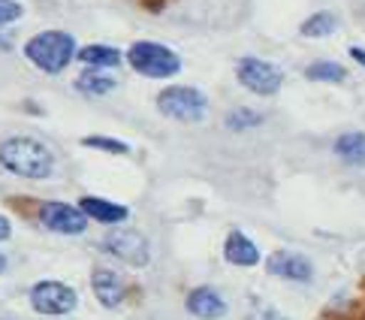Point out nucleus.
Instances as JSON below:
<instances>
[{
	"instance_id": "f257e3e1",
	"label": "nucleus",
	"mask_w": 365,
	"mask_h": 320,
	"mask_svg": "<svg viewBox=\"0 0 365 320\" xmlns=\"http://www.w3.org/2000/svg\"><path fill=\"white\" fill-rule=\"evenodd\" d=\"M0 166L19 178L46 182L55 175V155L34 136H9L0 143Z\"/></svg>"
},
{
	"instance_id": "f03ea898",
	"label": "nucleus",
	"mask_w": 365,
	"mask_h": 320,
	"mask_svg": "<svg viewBox=\"0 0 365 320\" xmlns=\"http://www.w3.org/2000/svg\"><path fill=\"white\" fill-rule=\"evenodd\" d=\"M76 40L67 31H43L28 40L24 46V58H28L36 70H43L48 76H58L70 67V61L76 58Z\"/></svg>"
},
{
	"instance_id": "7ed1b4c3",
	"label": "nucleus",
	"mask_w": 365,
	"mask_h": 320,
	"mask_svg": "<svg viewBox=\"0 0 365 320\" xmlns=\"http://www.w3.org/2000/svg\"><path fill=\"white\" fill-rule=\"evenodd\" d=\"M127 63L145 79H169L181 70V58L163 43L139 40L127 48Z\"/></svg>"
},
{
	"instance_id": "20e7f679",
	"label": "nucleus",
	"mask_w": 365,
	"mask_h": 320,
	"mask_svg": "<svg viewBox=\"0 0 365 320\" xmlns=\"http://www.w3.org/2000/svg\"><path fill=\"white\" fill-rule=\"evenodd\" d=\"M158 112L169 121L197 124L205 118L208 100L202 91H197V88H190V85H169L158 94Z\"/></svg>"
},
{
	"instance_id": "39448f33",
	"label": "nucleus",
	"mask_w": 365,
	"mask_h": 320,
	"mask_svg": "<svg viewBox=\"0 0 365 320\" xmlns=\"http://www.w3.org/2000/svg\"><path fill=\"white\" fill-rule=\"evenodd\" d=\"M236 79L257 97H275L284 85V70L263 58H242L236 63Z\"/></svg>"
},
{
	"instance_id": "423d86ee",
	"label": "nucleus",
	"mask_w": 365,
	"mask_h": 320,
	"mask_svg": "<svg viewBox=\"0 0 365 320\" xmlns=\"http://www.w3.org/2000/svg\"><path fill=\"white\" fill-rule=\"evenodd\" d=\"M31 305L36 314L46 317H63L79 305V293L63 281H36L31 287Z\"/></svg>"
},
{
	"instance_id": "0eeeda50",
	"label": "nucleus",
	"mask_w": 365,
	"mask_h": 320,
	"mask_svg": "<svg viewBox=\"0 0 365 320\" xmlns=\"http://www.w3.org/2000/svg\"><path fill=\"white\" fill-rule=\"evenodd\" d=\"M103 248H106L115 260L136 266V269L148 266V260H151V245L139 229H112V233L103 239Z\"/></svg>"
},
{
	"instance_id": "6e6552de",
	"label": "nucleus",
	"mask_w": 365,
	"mask_h": 320,
	"mask_svg": "<svg viewBox=\"0 0 365 320\" xmlns=\"http://www.w3.org/2000/svg\"><path fill=\"white\" fill-rule=\"evenodd\" d=\"M40 224L48 233H61V236H82L88 229V217L79 206H70V202H43L40 206Z\"/></svg>"
},
{
	"instance_id": "1a4fd4ad",
	"label": "nucleus",
	"mask_w": 365,
	"mask_h": 320,
	"mask_svg": "<svg viewBox=\"0 0 365 320\" xmlns=\"http://www.w3.org/2000/svg\"><path fill=\"white\" fill-rule=\"evenodd\" d=\"M266 272L284 278V281H296V284H308L314 278V266L305 254H296V251H275L272 257L266 260Z\"/></svg>"
},
{
	"instance_id": "9d476101",
	"label": "nucleus",
	"mask_w": 365,
	"mask_h": 320,
	"mask_svg": "<svg viewBox=\"0 0 365 320\" xmlns=\"http://www.w3.org/2000/svg\"><path fill=\"white\" fill-rule=\"evenodd\" d=\"M91 290H94V296L103 309H118L127 299V281L115 269H106V266H97L91 272Z\"/></svg>"
},
{
	"instance_id": "9b49d317",
	"label": "nucleus",
	"mask_w": 365,
	"mask_h": 320,
	"mask_svg": "<svg viewBox=\"0 0 365 320\" xmlns=\"http://www.w3.org/2000/svg\"><path fill=\"white\" fill-rule=\"evenodd\" d=\"M185 309L197 320H220L227 314V299L215 287H193L185 299Z\"/></svg>"
},
{
	"instance_id": "f8f14e48",
	"label": "nucleus",
	"mask_w": 365,
	"mask_h": 320,
	"mask_svg": "<svg viewBox=\"0 0 365 320\" xmlns=\"http://www.w3.org/2000/svg\"><path fill=\"white\" fill-rule=\"evenodd\" d=\"M79 209L85 212L88 221H97V224H106V227L124 224L127 215H130L127 206H121V202H112V200H103V197H82Z\"/></svg>"
},
{
	"instance_id": "ddd939ff",
	"label": "nucleus",
	"mask_w": 365,
	"mask_h": 320,
	"mask_svg": "<svg viewBox=\"0 0 365 320\" xmlns=\"http://www.w3.org/2000/svg\"><path fill=\"white\" fill-rule=\"evenodd\" d=\"M224 260L230 266H239V269H251L259 263V248L254 245V239H247L242 229H232L224 242Z\"/></svg>"
},
{
	"instance_id": "4468645a",
	"label": "nucleus",
	"mask_w": 365,
	"mask_h": 320,
	"mask_svg": "<svg viewBox=\"0 0 365 320\" xmlns=\"http://www.w3.org/2000/svg\"><path fill=\"white\" fill-rule=\"evenodd\" d=\"M76 61H82L85 67H91V70H112V67H118V63L124 61V55L115 46L91 43V46H85V48L76 52Z\"/></svg>"
},
{
	"instance_id": "2eb2a0df",
	"label": "nucleus",
	"mask_w": 365,
	"mask_h": 320,
	"mask_svg": "<svg viewBox=\"0 0 365 320\" xmlns=\"http://www.w3.org/2000/svg\"><path fill=\"white\" fill-rule=\"evenodd\" d=\"M332 151H335V158L344 160L347 166H365V133H359V130L341 133L332 143Z\"/></svg>"
},
{
	"instance_id": "dca6fc26",
	"label": "nucleus",
	"mask_w": 365,
	"mask_h": 320,
	"mask_svg": "<svg viewBox=\"0 0 365 320\" xmlns=\"http://www.w3.org/2000/svg\"><path fill=\"white\" fill-rule=\"evenodd\" d=\"M118 88V79L109 76L106 70H85L76 79V91H82L85 97H106Z\"/></svg>"
},
{
	"instance_id": "f3484780",
	"label": "nucleus",
	"mask_w": 365,
	"mask_h": 320,
	"mask_svg": "<svg viewBox=\"0 0 365 320\" xmlns=\"http://www.w3.org/2000/svg\"><path fill=\"white\" fill-rule=\"evenodd\" d=\"M305 79L308 82H329V85H338L347 79V70L341 67V63L335 61H314L305 67Z\"/></svg>"
},
{
	"instance_id": "a211bd4d",
	"label": "nucleus",
	"mask_w": 365,
	"mask_h": 320,
	"mask_svg": "<svg viewBox=\"0 0 365 320\" xmlns=\"http://www.w3.org/2000/svg\"><path fill=\"white\" fill-rule=\"evenodd\" d=\"M335 31H338V19L332 12H314V16H308L302 21V28H299V33L308 36V40H320V36H329Z\"/></svg>"
},
{
	"instance_id": "6ab92c4d",
	"label": "nucleus",
	"mask_w": 365,
	"mask_h": 320,
	"mask_svg": "<svg viewBox=\"0 0 365 320\" xmlns=\"http://www.w3.org/2000/svg\"><path fill=\"white\" fill-rule=\"evenodd\" d=\"M259 124H263V115H259L257 109H247V106H239V109H232L227 115V127L236 130V133L251 130V127H259Z\"/></svg>"
},
{
	"instance_id": "aec40b11",
	"label": "nucleus",
	"mask_w": 365,
	"mask_h": 320,
	"mask_svg": "<svg viewBox=\"0 0 365 320\" xmlns=\"http://www.w3.org/2000/svg\"><path fill=\"white\" fill-rule=\"evenodd\" d=\"M82 145L94 148V151H106V155H130V145L115 136H85Z\"/></svg>"
},
{
	"instance_id": "412c9836",
	"label": "nucleus",
	"mask_w": 365,
	"mask_h": 320,
	"mask_svg": "<svg viewBox=\"0 0 365 320\" xmlns=\"http://www.w3.org/2000/svg\"><path fill=\"white\" fill-rule=\"evenodd\" d=\"M21 12H24V9H21L19 0H0V28H4V24L19 21Z\"/></svg>"
},
{
	"instance_id": "4be33fe9",
	"label": "nucleus",
	"mask_w": 365,
	"mask_h": 320,
	"mask_svg": "<svg viewBox=\"0 0 365 320\" xmlns=\"http://www.w3.org/2000/svg\"><path fill=\"white\" fill-rule=\"evenodd\" d=\"M247 320H284V317L278 311H272V309H259V311H254Z\"/></svg>"
},
{
	"instance_id": "5701e85b",
	"label": "nucleus",
	"mask_w": 365,
	"mask_h": 320,
	"mask_svg": "<svg viewBox=\"0 0 365 320\" xmlns=\"http://www.w3.org/2000/svg\"><path fill=\"white\" fill-rule=\"evenodd\" d=\"M12 233V224H9V217L6 215H0V242H6Z\"/></svg>"
},
{
	"instance_id": "b1692460",
	"label": "nucleus",
	"mask_w": 365,
	"mask_h": 320,
	"mask_svg": "<svg viewBox=\"0 0 365 320\" xmlns=\"http://www.w3.org/2000/svg\"><path fill=\"white\" fill-rule=\"evenodd\" d=\"M350 58H354L356 63H362V67H365V48H359V46H354V48H350Z\"/></svg>"
},
{
	"instance_id": "393cba45",
	"label": "nucleus",
	"mask_w": 365,
	"mask_h": 320,
	"mask_svg": "<svg viewBox=\"0 0 365 320\" xmlns=\"http://www.w3.org/2000/svg\"><path fill=\"white\" fill-rule=\"evenodd\" d=\"M4 48L9 52V36H0V52H4Z\"/></svg>"
},
{
	"instance_id": "a878e982",
	"label": "nucleus",
	"mask_w": 365,
	"mask_h": 320,
	"mask_svg": "<svg viewBox=\"0 0 365 320\" xmlns=\"http://www.w3.org/2000/svg\"><path fill=\"white\" fill-rule=\"evenodd\" d=\"M4 272H6V257L0 254V275H4Z\"/></svg>"
}]
</instances>
